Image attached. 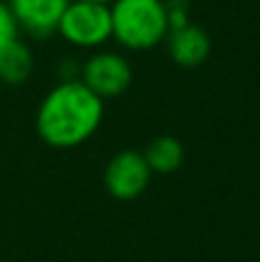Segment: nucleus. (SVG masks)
<instances>
[{
	"mask_svg": "<svg viewBox=\"0 0 260 262\" xmlns=\"http://www.w3.org/2000/svg\"><path fill=\"white\" fill-rule=\"evenodd\" d=\"M111 21L113 39L134 53L161 46L170 32L166 0H113Z\"/></svg>",
	"mask_w": 260,
	"mask_h": 262,
	"instance_id": "obj_2",
	"label": "nucleus"
},
{
	"mask_svg": "<svg viewBox=\"0 0 260 262\" xmlns=\"http://www.w3.org/2000/svg\"><path fill=\"white\" fill-rule=\"evenodd\" d=\"M104 120V101L81 81H60L37 106L35 127L49 147L72 149L90 140Z\"/></svg>",
	"mask_w": 260,
	"mask_h": 262,
	"instance_id": "obj_1",
	"label": "nucleus"
},
{
	"mask_svg": "<svg viewBox=\"0 0 260 262\" xmlns=\"http://www.w3.org/2000/svg\"><path fill=\"white\" fill-rule=\"evenodd\" d=\"M32 69H35V55L21 37L0 53V81L5 85H23L32 76Z\"/></svg>",
	"mask_w": 260,
	"mask_h": 262,
	"instance_id": "obj_8",
	"label": "nucleus"
},
{
	"mask_svg": "<svg viewBox=\"0 0 260 262\" xmlns=\"http://www.w3.org/2000/svg\"><path fill=\"white\" fill-rule=\"evenodd\" d=\"M166 49L168 55L178 67L182 69H196L207 62L212 53V39L205 28L196 23H187L182 28H173L166 37Z\"/></svg>",
	"mask_w": 260,
	"mask_h": 262,
	"instance_id": "obj_7",
	"label": "nucleus"
},
{
	"mask_svg": "<svg viewBox=\"0 0 260 262\" xmlns=\"http://www.w3.org/2000/svg\"><path fill=\"white\" fill-rule=\"evenodd\" d=\"M76 3H95V5H111L113 0H76Z\"/></svg>",
	"mask_w": 260,
	"mask_h": 262,
	"instance_id": "obj_12",
	"label": "nucleus"
},
{
	"mask_svg": "<svg viewBox=\"0 0 260 262\" xmlns=\"http://www.w3.org/2000/svg\"><path fill=\"white\" fill-rule=\"evenodd\" d=\"M12 12L18 32L30 39H51L58 35V26L72 0H5Z\"/></svg>",
	"mask_w": 260,
	"mask_h": 262,
	"instance_id": "obj_6",
	"label": "nucleus"
},
{
	"mask_svg": "<svg viewBox=\"0 0 260 262\" xmlns=\"http://www.w3.org/2000/svg\"><path fill=\"white\" fill-rule=\"evenodd\" d=\"M58 35L69 46L81 51H99L113 39V21L111 5L95 3H72L67 5L58 26Z\"/></svg>",
	"mask_w": 260,
	"mask_h": 262,
	"instance_id": "obj_3",
	"label": "nucleus"
},
{
	"mask_svg": "<svg viewBox=\"0 0 260 262\" xmlns=\"http://www.w3.org/2000/svg\"><path fill=\"white\" fill-rule=\"evenodd\" d=\"M189 9H191L189 0H166V12H168L170 30H173V28H182V26H187V23H191V18H189Z\"/></svg>",
	"mask_w": 260,
	"mask_h": 262,
	"instance_id": "obj_11",
	"label": "nucleus"
},
{
	"mask_svg": "<svg viewBox=\"0 0 260 262\" xmlns=\"http://www.w3.org/2000/svg\"><path fill=\"white\" fill-rule=\"evenodd\" d=\"M152 170L147 166L143 152L136 149H122L118 152L104 170V186L113 198L134 200L147 189Z\"/></svg>",
	"mask_w": 260,
	"mask_h": 262,
	"instance_id": "obj_5",
	"label": "nucleus"
},
{
	"mask_svg": "<svg viewBox=\"0 0 260 262\" xmlns=\"http://www.w3.org/2000/svg\"><path fill=\"white\" fill-rule=\"evenodd\" d=\"M14 39H18V26H16V21H14L12 12H9L7 3L0 0V53H3Z\"/></svg>",
	"mask_w": 260,
	"mask_h": 262,
	"instance_id": "obj_10",
	"label": "nucleus"
},
{
	"mask_svg": "<svg viewBox=\"0 0 260 262\" xmlns=\"http://www.w3.org/2000/svg\"><path fill=\"white\" fill-rule=\"evenodd\" d=\"M143 157H145L152 172L168 175V172H175L184 163V147L175 136H157L147 143Z\"/></svg>",
	"mask_w": 260,
	"mask_h": 262,
	"instance_id": "obj_9",
	"label": "nucleus"
},
{
	"mask_svg": "<svg viewBox=\"0 0 260 262\" xmlns=\"http://www.w3.org/2000/svg\"><path fill=\"white\" fill-rule=\"evenodd\" d=\"M78 81L95 92L101 101L122 97L134 83L132 62L122 53L109 49H99L81 64V78Z\"/></svg>",
	"mask_w": 260,
	"mask_h": 262,
	"instance_id": "obj_4",
	"label": "nucleus"
}]
</instances>
